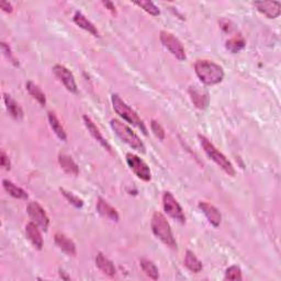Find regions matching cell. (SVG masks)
Returning a JSON list of instances; mask_svg holds the SVG:
<instances>
[{"label": "cell", "instance_id": "d6a6232c", "mask_svg": "<svg viewBox=\"0 0 281 281\" xmlns=\"http://www.w3.org/2000/svg\"><path fill=\"white\" fill-rule=\"evenodd\" d=\"M2 50H3V52H4V54L6 55V57H7V59H8L9 61H11L13 63H15V64H17V63H16L17 61L14 59L13 53H11V50H10L9 45H8L7 43L2 42Z\"/></svg>", "mask_w": 281, "mask_h": 281}, {"label": "cell", "instance_id": "5b68a950", "mask_svg": "<svg viewBox=\"0 0 281 281\" xmlns=\"http://www.w3.org/2000/svg\"><path fill=\"white\" fill-rule=\"evenodd\" d=\"M198 137H199L200 144H201V147L203 148L204 153L208 155V157L213 160V162L219 166V167L224 171V173H226L228 176L234 177L235 174H236V171H235L233 164L226 158L225 155L217 150V148L212 144V143L206 139L205 136L199 135Z\"/></svg>", "mask_w": 281, "mask_h": 281}, {"label": "cell", "instance_id": "d4e9b609", "mask_svg": "<svg viewBox=\"0 0 281 281\" xmlns=\"http://www.w3.org/2000/svg\"><path fill=\"white\" fill-rule=\"evenodd\" d=\"M26 88L28 90V93L30 94L34 99H36L40 105L41 106H45L47 105V97H45V94L42 91V89L39 87V86L33 83V82H28L26 85Z\"/></svg>", "mask_w": 281, "mask_h": 281}, {"label": "cell", "instance_id": "f1b7e54d", "mask_svg": "<svg viewBox=\"0 0 281 281\" xmlns=\"http://www.w3.org/2000/svg\"><path fill=\"white\" fill-rule=\"evenodd\" d=\"M60 190H61L63 196H64V198L67 200V201L70 202L71 204H73L74 206H75V208H78V209L83 208L84 201L79 197L75 196V194H74L73 192L67 191V190H65V189H63V188H61Z\"/></svg>", "mask_w": 281, "mask_h": 281}, {"label": "cell", "instance_id": "e0dca14e", "mask_svg": "<svg viewBox=\"0 0 281 281\" xmlns=\"http://www.w3.org/2000/svg\"><path fill=\"white\" fill-rule=\"evenodd\" d=\"M54 240H55V244L59 246V248L64 251L65 254L70 255V256H75L76 255V245H75V243H74L71 238H68L65 234L56 233Z\"/></svg>", "mask_w": 281, "mask_h": 281}, {"label": "cell", "instance_id": "603a6c76", "mask_svg": "<svg viewBox=\"0 0 281 281\" xmlns=\"http://www.w3.org/2000/svg\"><path fill=\"white\" fill-rule=\"evenodd\" d=\"M49 122L52 130H53L54 133L56 134V136L59 137L61 141H66L67 140V135L66 132L63 128V125L61 124L59 118L56 117V114L54 112H49Z\"/></svg>", "mask_w": 281, "mask_h": 281}, {"label": "cell", "instance_id": "1f68e13d", "mask_svg": "<svg viewBox=\"0 0 281 281\" xmlns=\"http://www.w3.org/2000/svg\"><path fill=\"white\" fill-rule=\"evenodd\" d=\"M0 164H2V167H4L6 170H9L11 168V163L9 156L6 152L3 150L2 154H0Z\"/></svg>", "mask_w": 281, "mask_h": 281}, {"label": "cell", "instance_id": "52a82bcc", "mask_svg": "<svg viewBox=\"0 0 281 281\" xmlns=\"http://www.w3.org/2000/svg\"><path fill=\"white\" fill-rule=\"evenodd\" d=\"M28 215L30 217L31 222L38 225L42 231L47 232L50 225V219L47 212L42 208V205L37 201H31L28 204L27 208Z\"/></svg>", "mask_w": 281, "mask_h": 281}, {"label": "cell", "instance_id": "30bf717a", "mask_svg": "<svg viewBox=\"0 0 281 281\" xmlns=\"http://www.w3.org/2000/svg\"><path fill=\"white\" fill-rule=\"evenodd\" d=\"M53 73L56 78L64 85V87L72 94L77 93V84L75 77L70 70H67L65 66L57 64L53 67Z\"/></svg>", "mask_w": 281, "mask_h": 281}, {"label": "cell", "instance_id": "7402d4cb", "mask_svg": "<svg viewBox=\"0 0 281 281\" xmlns=\"http://www.w3.org/2000/svg\"><path fill=\"white\" fill-rule=\"evenodd\" d=\"M3 186L6 191H7L11 197H14L16 199L20 200H27L29 198L27 191H25L24 189L16 186L13 181H10L8 179L3 180Z\"/></svg>", "mask_w": 281, "mask_h": 281}, {"label": "cell", "instance_id": "83f0119b", "mask_svg": "<svg viewBox=\"0 0 281 281\" xmlns=\"http://www.w3.org/2000/svg\"><path fill=\"white\" fill-rule=\"evenodd\" d=\"M134 4L136 6H139L140 8H142L143 10L145 11V13L150 14L151 16L157 17V16L160 15V11H159L158 7L152 2H135Z\"/></svg>", "mask_w": 281, "mask_h": 281}, {"label": "cell", "instance_id": "8992f818", "mask_svg": "<svg viewBox=\"0 0 281 281\" xmlns=\"http://www.w3.org/2000/svg\"><path fill=\"white\" fill-rule=\"evenodd\" d=\"M159 40L164 47L173 54L177 60L185 61L186 60V51L181 42L177 39L174 34L167 31H162L159 34Z\"/></svg>", "mask_w": 281, "mask_h": 281}, {"label": "cell", "instance_id": "d6986e66", "mask_svg": "<svg viewBox=\"0 0 281 281\" xmlns=\"http://www.w3.org/2000/svg\"><path fill=\"white\" fill-rule=\"evenodd\" d=\"M59 164L62 167V169L67 173L68 175L72 176H78L79 174V168L78 165L74 162L73 158L70 156V155L61 153L59 155Z\"/></svg>", "mask_w": 281, "mask_h": 281}, {"label": "cell", "instance_id": "8fae6325", "mask_svg": "<svg viewBox=\"0 0 281 281\" xmlns=\"http://www.w3.org/2000/svg\"><path fill=\"white\" fill-rule=\"evenodd\" d=\"M189 96H190V99L196 108L200 109V110H204L208 108L210 97L206 90L199 87V86H191L189 88Z\"/></svg>", "mask_w": 281, "mask_h": 281}, {"label": "cell", "instance_id": "4dcf8cb0", "mask_svg": "<svg viewBox=\"0 0 281 281\" xmlns=\"http://www.w3.org/2000/svg\"><path fill=\"white\" fill-rule=\"evenodd\" d=\"M151 129L153 131V133L154 135L157 137L158 140L160 141H164L165 140V130L164 128L160 125L156 120H152V122H151Z\"/></svg>", "mask_w": 281, "mask_h": 281}, {"label": "cell", "instance_id": "7c38bea8", "mask_svg": "<svg viewBox=\"0 0 281 281\" xmlns=\"http://www.w3.org/2000/svg\"><path fill=\"white\" fill-rule=\"evenodd\" d=\"M255 8L269 19H276L280 16L281 5L279 2H255Z\"/></svg>", "mask_w": 281, "mask_h": 281}, {"label": "cell", "instance_id": "2e32d148", "mask_svg": "<svg viewBox=\"0 0 281 281\" xmlns=\"http://www.w3.org/2000/svg\"><path fill=\"white\" fill-rule=\"evenodd\" d=\"M96 208L101 216L106 217V219L110 221H114V222L119 221L118 211L114 209L111 204H109L103 198H98Z\"/></svg>", "mask_w": 281, "mask_h": 281}, {"label": "cell", "instance_id": "ffe728a7", "mask_svg": "<svg viewBox=\"0 0 281 281\" xmlns=\"http://www.w3.org/2000/svg\"><path fill=\"white\" fill-rule=\"evenodd\" d=\"M95 260H96V266L98 267L103 273L107 274V276L113 277L114 274L117 273V269L114 267L113 262L110 259H108L103 254L101 253L97 254Z\"/></svg>", "mask_w": 281, "mask_h": 281}, {"label": "cell", "instance_id": "4fadbf2b", "mask_svg": "<svg viewBox=\"0 0 281 281\" xmlns=\"http://www.w3.org/2000/svg\"><path fill=\"white\" fill-rule=\"evenodd\" d=\"M199 209L203 212V214L206 216V219L210 222V224L214 227L220 226L222 222V215L220 211L217 210L214 205H212L208 202H199Z\"/></svg>", "mask_w": 281, "mask_h": 281}, {"label": "cell", "instance_id": "5bb4252c", "mask_svg": "<svg viewBox=\"0 0 281 281\" xmlns=\"http://www.w3.org/2000/svg\"><path fill=\"white\" fill-rule=\"evenodd\" d=\"M26 236L37 249L41 250L43 248V237L41 231H40V227L34 224L33 222L28 223L26 225Z\"/></svg>", "mask_w": 281, "mask_h": 281}, {"label": "cell", "instance_id": "cb8c5ba5", "mask_svg": "<svg viewBox=\"0 0 281 281\" xmlns=\"http://www.w3.org/2000/svg\"><path fill=\"white\" fill-rule=\"evenodd\" d=\"M185 266L189 269V270L198 273L202 270V262L198 259V257L194 255L193 251L187 250L186 256H185Z\"/></svg>", "mask_w": 281, "mask_h": 281}, {"label": "cell", "instance_id": "7a4b0ae2", "mask_svg": "<svg viewBox=\"0 0 281 281\" xmlns=\"http://www.w3.org/2000/svg\"><path fill=\"white\" fill-rule=\"evenodd\" d=\"M110 125L112 130L114 131V133H116L119 139L123 141L125 144H128L130 147H132L137 152L145 153L146 148L144 143L141 141L139 135H137L129 125L120 121L118 119H112L110 121Z\"/></svg>", "mask_w": 281, "mask_h": 281}, {"label": "cell", "instance_id": "e575fe53", "mask_svg": "<svg viewBox=\"0 0 281 281\" xmlns=\"http://www.w3.org/2000/svg\"><path fill=\"white\" fill-rule=\"evenodd\" d=\"M102 4H103V5H105V6H106V7H107V8L109 9V10H110L112 14H114V15H116V14H117V10H116V6H114V5H113V3H111V2H103Z\"/></svg>", "mask_w": 281, "mask_h": 281}, {"label": "cell", "instance_id": "6da1fadb", "mask_svg": "<svg viewBox=\"0 0 281 281\" xmlns=\"http://www.w3.org/2000/svg\"><path fill=\"white\" fill-rule=\"evenodd\" d=\"M194 71H196L198 78L204 85L208 86L220 84L223 78H224V70H223V67L211 61H197L196 64H194Z\"/></svg>", "mask_w": 281, "mask_h": 281}, {"label": "cell", "instance_id": "f546056e", "mask_svg": "<svg viewBox=\"0 0 281 281\" xmlns=\"http://www.w3.org/2000/svg\"><path fill=\"white\" fill-rule=\"evenodd\" d=\"M225 279L227 280H242V270L238 266H231L226 269Z\"/></svg>", "mask_w": 281, "mask_h": 281}, {"label": "cell", "instance_id": "277c9868", "mask_svg": "<svg viewBox=\"0 0 281 281\" xmlns=\"http://www.w3.org/2000/svg\"><path fill=\"white\" fill-rule=\"evenodd\" d=\"M111 101L114 111H116L120 117L125 120L127 122L133 124L137 129H140L144 134H147L145 123L143 122V120L139 117V114L136 113V111H134L127 102L121 99V97L117 94H113L111 96Z\"/></svg>", "mask_w": 281, "mask_h": 281}, {"label": "cell", "instance_id": "9c48e42d", "mask_svg": "<svg viewBox=\"0 0 281 281\" xmlns=\"http://www.w3.org/2000/svg\"><path fill=\"white\" fill-rule=\"evenodd\" d=\"M163 206L166 213H167L171 219L180 223L186 222V216L185 213H183L181 205L169 191H166L163 194Z\"/></svg>", "mask_w": 281, "mask_h": 281}, {"label": "cell", "instance_id": "44dd1931", "mask_svg": "<svg viewBox=\"0 0 281 281\" xmlns=\"http://www.w3.org/2000/svg\"><path fill=\"white\" fill-rule=\"evenodd\" d=\"M4 100L6 108H7L8 112L10 113V116L16 120H21L24 118V110L20 107V105L17 102L13 97L8 94H4Z\"/></svg>", "mask_w": 281, "mask_h": 281}, {"label": "cell", "instance_id": "484cf974", "mask_svg": "<svg viewBox=\"0 0 281 281\" xmlns=\"http://www.w3.org/2000/svg\"><path fill=\"white\" fill-rule=\"evenodd\" d=\"M140 265L143 269V271L145 272L146 276L150 277L153 280H157L159 277L158 273V269L157 267L155 266V263L148 259H141L140 260Z\"/></svg>", "mask_w": 281, "mask_h": 281}, {"label": "cell", "instance_id": "d590c367", "mask_svg": "<svg viewBox=\"0 0 281 281\" xmlns=\"http://www.w3.org/2000/svg\"><path fill=\"white\" fill-rule=\"evenodd\" d=\"M60 276H61V278L62 279H65V280H70L71 279V277H68V276H66L65 274V272L62 270V269H60Z\"/></svg>", "mask_w": 281, "mask_h": 281}, {"label": "cell", "instance_id": "836d02e7", "mask_svg": "<svg viewBox=\"0 0 281 281\" xmlns=\"http://www.w3.org/2000/svg\"><path fill=\"white\" fill-rule=\"evenodd\" d=\"M0 8H2L5 11V13H8V14H11V13H13V10H14L13 5H11L8 2H2V3H0Z\"/></svg>", "mask_w": 281, "mask_h": 281}, {"label": "cell", "instance_id": "4316f807", "mask_svg": "<svg viewBox=\"0 0 281 281\" xmlns=\"http://www.w3.org/2000/svg\"><path fill=\"white\" fill-rule=\"evenodd\" d=\"M245 40L243 37L237 36L234 37L230 40H227L225 47L231 52V53H238L239 51H242L245 48Z\"/></svg>", "mask_w": 281, "mask_h": 281}, {"label": "cell", "instance_id": "3957f363", "mask_svg": "<svg viewBox=\"0 0 281 281\" xmlns=\"http://www.w3.org/2000/svg\"><path fill=\"white\" fill-rule=\"evenodd\" d=\"M151 226L155 236L162 240L166 246L170 248H177V242L174 237L173 231H171L169 223L166 220L164 214L160 212H155L152 216Z\"/></svg>", "mask_w": 281, "mask_h": 281}, {"label": "cell", "instance_id": "ac0fdd59", "mask_svg": "<svg viewBox=\"0 0 281 281\" xmlns=\"http://www.w3.org/2000/svg\"><path fill=\"white\" fill-rule=\"evenodd\" d=\"M73 19H74V22H75L79 28H82L83 30L89 32L91 36H94V37H99V31L97 30V27H95L93 22L86 18V17L80 13V11H76Z\"/></svg>", "mask_w": 281, "mask_h": 281}, {"label": "cell", "instance_id": "ba28073f", "mask_svg": "<svg viewBox=\"0 0 281 281\" xmlns=\"http://www.w3.org/2000/svg\"><path fill=\"white\" fill-rule=\"evenodd\" d=\"M127 163L131 170L143 181H150L152 179V173L148 165L133 153L127 154Z\"/></svg>", "mask_w": 281, "mask_h": 281}, {"label": "cell", "instance_id": "9a60e30c", "mask_svg": "<svg viewBox=\"0 0 281 281\" xmlns=\"http://www.w3.org/2000/svg\"><path fill=\"white\" fill-rule=\"evenodd\" d=\"M84 123L86 125V128H87V130L89 131V133L91 134V136L94 137V139L99 143V144L102 146V147H105L107 151L109 152H111V146L110 144H109L108 141L103 137V135L101 134V132L100 130L96 127V124L94 123L93 120H91L88 116H84Z\"/></svg>", "mask_w": 281, "mask_h": 281}]
</instances>
